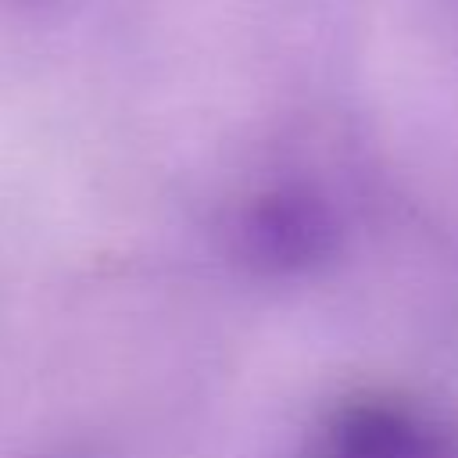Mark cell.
<instances>
[{
  "label": "cell",
  "instance_id": "cell-1",
  "mask_svg": "<svg viewBox=\"0 0 458 458\" xmlns=\"http://www.w3.org/2000/svg\"><path fill=\"white\" fill-rule=\"evenodd\" d=\"M64 0H0V14L4 18H39L57 11Z\"/></svg>",
  "mask_w": 458,
  "mask_h": 458
}]
</instances>
